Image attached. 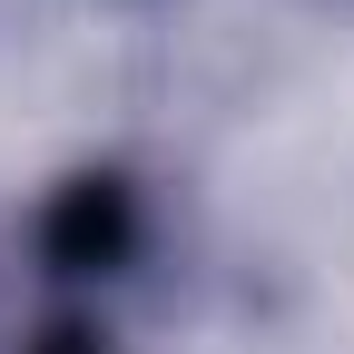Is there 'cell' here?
<instances>
[{
	"label": "cell",
	"instance_id": "6da1fadb",
	"mask_svg": "<svg viewBox=\"0 0 354 354\" xmlns=\"http://www.w3.org/2000/svg\"><path fill=\"white\" fill-rule=\"evenodd\" d=\"M128 187H109V177H79V187L59 197V216H50V256L69 266V276H99V266H118L128 256Z\"/></svg>",
	"mask_w": 354,
	"mask_h": 354
},
{
	"label": "cell",
	"instance_id": "7a4b0ae2",
	"mask_svg": "<svg viewBox=\"0 0 354 354\" xmlns=\"http://www.w3.org/2000/svg\"><path fill=\"white\" fill-rule=\"evenodd\" d=\"M30 354H109V344H99V335H88V325H59V335H39Z\"/></svg>",
	"mask_w": 354,
	"mask_h": 354
}]
</instances>
